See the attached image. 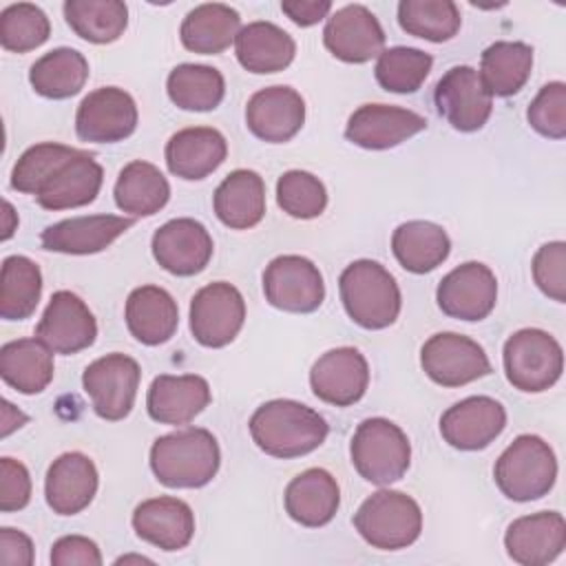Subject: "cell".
Wrapping results in <instances>:
<instances>
[{
	"label": "cell",
	"mask_w": 566,
	"mask_h": 566,
	"mask_svg": "<svg viewBox=\"0 0 566 566\" xmlns=\"http://www.w3.org/2000/svg\"><path fill=\"white\" fill-rule=\"evenodd\" d=\"M329 433L325 418L312 407L276 398L268 400L250 418L254 444L272 458H301L318 449Z\"/></svg>",
	"instance_id": "obj_1"
},
{
	"label": "cell",
	"mask_w": 566,
	"mask_h": 566,
	"mask_svg": "<svg viewBox=\"0 0 566 566\" xmlns=\"http://www.w3.org/2000/svg\"><path fill=\"white\" fill-rule=\"evenodd\" d=\"M427 128V119L409 108L389 104L358 106L345 126V137L367 150H387Z\"/></svg>",
	"instance_id": "obj_20"
},
{
	"label": "cell",
	"mask_w": 566,
	"mask_h": 566,
	"mask_svg": "<svg viewBox=\"0 0 566 566\" xmlns=\"http://www.w3.org/2000/svg\"><path fill=\"white\" fill-rule=\"evenodd\" d=\"M422 371L442 387H462L491 374V360L480 343L455 332H440L420 349Z\"/></svg>",
	"instance_id": "obj_11"
},
{
	"label": "cell",
	"mask_w": 566,
	"mask_h": 566,
	"mask_svg": "<svg viewBox=\"0 0 566 566\" xmlns=\"http://www.w3.org/2000/svg\"><path fill=\"white\" fill-rule=\"evenodd\" d=\"M130 522L139 539L161 551H181L195 535L192 509L184 500L170 495L144 500L135 506Z\"/></svg>",
	"instance_id": "obj_26"
},
{
	"label": "cell",
	"mask_w": 566,
	"mask_h": 566,
	"mask_svg": "<svg viewBox=\"0 0 566 566\" xmlns=\"http://www.w3.org/2000/svg\"><path fill=\"white\" fill-rule=\"evenodd\" d=\"M53 354L40 338H18L0 347V376L24 396L44 391L53 380Z\"/></svg>",
	"instance_id": "obj_34"
},
{
	"label": "cell",
	"mask_w": 566,
	"mask_h": 566,
	"mask_svg": "<svg viewBox=\"0 0 566 566\" xmlns=\"http://www.w3.org/2000/svg\"><path fill=\"white\" fill-rule=\"evenodd\" d=\"M533 279L537 287L553 301H566V243H544L533 256Z\"/></svg>",
	"instance_id": "obj_48"
},
{
	"label": "cell",
	"mask_w": 566,
	"mask_h": 566,
	"mask_svg": "<svg viewBox=\"0 0 566 566\" xmlns=\"http://www.w3.org/2000/svg\"><path fill=\"white\" fill-rule=\"evenodd\" d=\"M338 292L347 316L365 329H385L400 314V287L378 261L358 259L349 263L340 272Z\"/></svg>",
	"instance_id": "obj_3"
},
{
	"label": "cell",
	"mask_w": 566,
	"mask_h": 566,
	"mask_svg": "<svg viewBox=\"0 0 566 566\" xmlns=\"http://www.w3.org/2000/svg\"><path fill=\"white\" fill-rule=\"evenodd\" d=\"M210 385L197 374H161L153 378L146 394V409L155 422L188 424L210 405Z\"/></svg>",
	"instance_id": "obj_23"
},
{
	"label": "cell",
	"mask_w": 566,
	"mask_h": 566,
	"mask_svg": "<svg viewBox=\"0 0 566 566\" xmlns=\"http://www.w3.org/2000/svg\"><path fill=\"white\" fill-rule=\"evenodd\" d=\"M137 128V104L124 88L102 86L91 91L77 106L75 133L82 142L115 144Z\"/></svg>",
	"instance_id": "obj_12"
},
{
	"label": "cell",
	"mask_w": 566,
	"mask_h": 566,
	"mask_svg": "<svg viewBox=\"0 0 566 566\" xmlns=\"http://www.w3.org/2000/svg\"><path fill=\"white\" fill-rule=\"evenodd\" d=\"M354 528L378 551H400L420 537L422 511L411 495L380 489L358 506Z\"/></svg>",
	"instance_id": "obj_5"
},
{
	"label": "cell",
	"mask_w": 566,
	"mask_h": 566,
	"mask_svg": "<svg viewBox=\"0 0 566 566\" xmlns=\"http://www.w3.org/2000/svg\"><path fill=\"white\" fill-rule=\"evenodd\" d=\"M0 564L4 566H31L33 542L27 533L15 528H0Z\"/></svg>",
	"instance_id": "obj_51"
},
{
	"label": "cell",
	"mask_w": 566,
	"mask_h": 566,
	"mask_svg": "<svg viewBox=\"0 0 566 566\" xmlns=\"http://www.w3.org/2000/svg\"><path fill=\"white\" fill-rule=\"evenodd\" d=\"M369 385L367 358L356 347H336L325 352L310 369L314 396L334 407L358 402Z\"/></svg>",
	"instance_id": "obj_19"
},
{
	"label": "cell",
	"mask_w": 566,
	"mask_h": 566,
	"mask_svg": "<svg viewBox=\"0 0 566 566\" xmlns=\"http://www.w3.org/2000/svg\"><path fill=\"white\" fill-rule=\"evenodd\" d=\"M64 18L77 38L93 44H111L128 27V7L119 0H66Z\"/></svg>",
	"instance_id": "obj_40"
},
{
	"label": "cell",
	"mask_w": 566,
	"mask_h": 566,
	"mask_svg": "<svg viewBox=\"0 0 566 566\" xmlns=\"http://www.w3.org/2000/svg\"><path fill=\"white\" fill-rule=\"evenodd\" d=\"M80 148L55 142H42L27 148L11 170V188L24 195H35L46 179L66 164Z\"/></svg>",
	"instance_id": "obj_45"
},
{
	"label": "cell",
	"mask_w": 566,
	"mask_h": 566,
	"mask_svg": "<svg viewBox=\"0 0 566 566\" xmlns=\"http://www.w3.org/2000/svg\"><path fill=\"white\" fill-rule=\"evenodd\" d=\"M352 464L360 478L385 486L400 480L411 462V444L407 433L387 418L363 420L349 444Z\"/></svg>",
	"instance_id": "obj_6"
},
{
	"label": "cell",
	"mask_w": 566,
	"mask_h": 566,
	"mask_svg": "<svg viewBox=\"0 0 566 566\" xmlns=\"http://www.w3.org/2000/svg\"><path fill=\"white\" fill-rule=\"evenodd\" d=\"M241 31V15L223 2H206L186 13L179 38L181 44L199 55L223 53Z\"/></svg>",
	"instance_id": "obj_33"
},
{
	"label": "cell",
	"mask_w": 566,
	"mask_h": 566,
	"mask_svg": "<svg viewBox=\"0 0 566 566\" xmlns=\"http://www.w3.org/2000/svg\"><path fill=\"white\" fill-rule=\"evenodd\" d=\"M51 35V22L46 13L31 4H9L0 13V44L11 53H27L42 46Z\"/></svg>",
	"instance_id": "obj_44"
},
{
	"label": "cell",
	"mask_w": 566,
	"mask_h": 566,
	"mask_svg": "<svg viewBox=\"0 0 566 566\" xmlns=\"http://www.w3.org/2000/svg\"><path fill=\"white\" fill-rule=\"evenodd\" d=\"M42 296V272L35 261L11 254L2 261L0 274V316L4 321L29 318Z\"/></svg>",
	"instance_id": "obj_41"
},
{
	"label": "cell",
	"mask_w": 566,
	"mask_h": 566,
	"mask_svg": "<svg viewBox=\"0 0 566 566\" xmlns=\"http://www.w3.org/2000/svg\"><path fill=\"white\" fill-rule=\"evenodd\" d=\"M29 420L27 413L15 409L9 400H2V436L7 438L13 429H20Z\"/></svg>",
	"instance_id": "obj_53"
},
{
	"label": "cell",
	"mask_w": 566,
	"mask_h": 566,
	"mask_svg": "<svg viewBox=\"0 0 566 566\" xmlns=\"http://www.w3.org/2000/svg\"><path fill=\"white\" fill-rule=\"evenodd\" d=\"M526 119L535 133L548 139L566 137V84L548 82L539 88L526 111Z\"/></svg>",
	"instance_id": "obj_47"
},
{
	"label": "cell",
	"mask_w": 566,
	"mask_h": 566,
	"mask_svg": "<svg viewBox=\"0 0 566 566\" xmlns=\"http://www.w3.org/2000/svg\"><path fill=\"white\" fill-rule=\"evenodd\" d=\"M245 124L261 142H290L305 124V102L292 86H265L248 99Z\"/></svg>",
	"instance_id": "obj_21"
},
{
	"label": "cell",
	"mask_w": 566,
	"mask_h": 566,
	"mask_svg": "<svg viewBox=\"0 0 566 566\" xmlns=\"http://www.w3.org/2000/svg\"><path fill=\"white\" fill-rule=\"evenodd\" d=\"M276 203L294 219H316L327 208V190L307 170H287L276 181Z\"/></svg>",
	"instance_id": "obj_46"
},
{
	"label": "cell",
	"mask_w": 566,
	"mask_h": 566,
	"mask_svg": "<svg viewBox=\"0 0 566 566\" xmlns=\"http://www.w3.org/2000/svg\"><path fill=\"white\" fill-rule=\"evenodd\" d=\"M168 170L186 181L206 179L214 172L228 155L226 137L210 126H192L177 130L166 144Z\"/></svg>",
	"instance_id": "obj_28"
},
{
	"label": "cell",
	"mask_w": 566,
	"mask_h": 566,
	"mask_svg": "<svg viewBox=\"0 0 566 566\" xmlns=\"http://www.w3.org/2000/svg\"><path fill=\"white\" fill-rule=\"evenodd\" d=\"M245 321V301L241 292L214 281L203 285L190 301V334L203 347H226L241 332Z\"/></svg>",
	"instance_id": "obj_10"
},
{
	"label": "cell",
	"mask_w": 566,
	"mask_h": 566,
	"mask_svg": "<svg viewBox=\"0 0 566 566\" xmlns=\"http://www.w3.org/2000/svg\"><path fill=\"white\" fill-rule=\"evenodd\" d=\"M398 24L413 38L447 42L460 31L462 18L453 0H402L398 4Z\"/></svg>",
	"instance_id": "obj_42"
},
{
	"label": "cell",
	"mask_w": 566,
	"mask_h": 566,
	"mask_svg": "<svg viewBox=\"0 0 566 566\" xmlns=\"http://www.w3.org/2000/svg\"><path fill=\"white\" fill-rule=\"evenodd\" d=\"M124 318L135 340L155 347L175 336L179 325V307L164 287L142 285L128 294Z\"/></svg>",
	"instance_id": "obj_29"
},
{
	"label": "cell",
	"mask_w": 566,
	"mask_h": 566,
	"mask_svg": "<svg viewBox=\"0 0 566 566\" xmlns=\"http://www.w3.org/2000/svg\"><path fill=\"white\" fill-rule=\"evenodd\" d=\"M433 102L438 113L460 133L480 130L493 111V97L473 66H451L436 84Z\"/></svg>",
	"instance_id": "obj_13"
},
{
	"label": "cell",
	"mask_w": 566,
	"mask_h": 566,
	"mask_svg": "<svg viewBox=\"0 0 566 566\" xmlns=\"http://www.w3.org/2000/svg\"><path fill=\"white\" fill-rule=\"evenodd\" d=\"M18 228V214L9 201H2V241L11 239Z\"/></svg>",
	"instance_id": "obj_54"
},
{
	"label": "cell",
	"mask_w": 566,
	"mask_h": 566,
	"mask_svg": "<svg viewBox=\"0 0 566 566\" xmlns=\"http://www.w3.org/2000/svg\"><path fill=\"white\" fill-rule=\"evenodd\" d=\"M391 250L396 261L413 274H424L442 265L451 252L449 234L442 226L431 221L400 223L391 234Z\"/></svg>",
	"instance_id": "obj_36"
},
{
	"label": "cell",
	"mask_w": 566,
	"mask_h": 566,
	"mask_svg": "<svg viewBox=\"0 0 566 566\" xmlns=\"http://www.w3.org/2000/svg\"><path fill=\"white\" fill-rule=\"evenodd\" d=\"M104 181V170L86 150H77L62 164L33 195L44 210L82 208L95 201Z\"/></svg>",
	"instance_id": "obj_27"
},
{
	"label": "cell",
	"mask_w": 566,
	"mask_h": 566,
	"mask_svg": "<svg viewBox=\"0 0 566 566\" xmlns=\"http://www.w3.org/2000/svg\"><path fill=\"white\" fill-rule=\"evenodd\" d=\"M166 91L181 111H214L226 95V80L219 69L208 64H179L168 73Z\"/></svg>",
	"instance_id": "obj_39"
},
{
	"label": "cell",
	"mask_w": 566,
	"mask_h": 566,
	"mask_svg": "<svg viewBox=\"0 0 566 566\" xmlns=\"http://www.w3.org/2000/svg\"><path fill=\"white\" fill-rule=\"evenodd\" d=\"M506 427V409L491 396H469L440 416V433L460 451L489 447Z\"/></svg>",
	"instance_id": "obj_18"
},
{
	"label": "cell",
	"mask_w": 566,
	"mask_h": 566,
	"mask_svg": "<svg viewBox=\"0 0 566 566\" xmlns=\"http://www.w3.org/2000/svg\"><path fill=\"white\" fill-rule=\"evenodd\" d=\"M283 504L296 524L318 528L334 520L340 504V489L329 471L314 467L298 473L285 486Z\"/></svg>",
	"instance_id": "obj_30"
},
{
	"label": "cell",
	"mask_w": 566,
	"mask_h": 566,
	"mask_svg": "<svg viewBox=\"0 0 566 566\" xmlns=\"http://www.w3.org/2000/svg\"><path fill=\"white\" fill-rule=\"evenodd\" d=\"M493 478L502 495L513 502L539 500L557 480V458L546 440L522 433L495 460Z\"/></svg>",
	"instance_id": "obj_4"
},
{
	"label": "cell",
	"mask_w": 566,
	"mask_h": 566,
	"mask_svg": "<svg viewBox=\"0 0 566 566\" xmlns=\"http://www.w3.org/2000/svg\"><path fill=\"white\" fill-rule=\"evenodd\" d=\"M433 66V57L427 51L413 49V46H391L382 49V53L376 60V82L389 91V93H416L429 71Z\"/></svg>",
	"instance_id": "obj_43"
},
{
	"label": "cell",
	"mask_w": 566,
	"mask_h": 566,
	"mask_svg": "<svg viewBox=\"0 0 566 566\" xmlns=\"http://www.w3.org/2000/svg\"><path fill=\"white\" fill-rule=\"evenodd\" d=\"M113 195L122 212H128L130 217H150L168 203L170 184L155 164L135 159L119 170Z\"/></svg>",
	"instance_id": "obj_35"
},
{
	"label": "cell",
	"mask_w": 566,
	"mask_h": 566,
	"mask_svg": "<svg viewBox=\"0 0 566 566\" xmlns=\"http://www.w3.org/2000/svg\"><path fill=\"white\" fill-rule=\"evenodd\" d=\"M130 562H137V564H153V559L144 557V555H124V557H117L115 564H130Z\"/></svg>",
	"instance_id": "obj_55"
},
{
	"label": "cell",
	"mask_w": 566,
	"mask_h": 566,
	"mask_svg": "<svg viewBox=\"0 0 566 566\" xmlns=\"http://www.w3.org/2000/svg\"><path fill=\"white\" fill-rule=\"evenodd\" d=\"M323 44L340 62L365 64L382 53L385 31L365 4H345L327 18Z\"/></svg>",
	"instance_id": "obj_15"
},
{
	"label": "cell",
	"mask_w": 566,
	"mask_h": 566,
	"mask_svg": "<svg viewBox=\"0 0 566 566\" xmlns=\"http://www.w3.org/2000/svg\"><path fill=\"white\" fill-rule=\"evenodd\" d=\"M506 380L526 394L553 387L564 371L562 345L544 329L524 327L511 334L502 352Z\"/></svg>",
	"instance_id": "obj_7"
},
{
	"label": "cell",
	"mask_w": 566,
	"mask_h": 566,
	"mask_svg": "<svg viewBox=\"0 0 566 566\" xmlns=\"http://www.w3.org/2000/svg\"><path fill=\"white\" fill-rule=\"evenodd\" d=\"M31 500V475L27 467L13 458H0V511L13 513Z\"/></svg>",
	"instance_id": "obj_49"
},
{
	"label": "cell",
	"mask_w": 566,
	"mask_h": 566,
	"mask_svg": "<svg viewBox=\"0 0 566 566\" xmlns=\"http://www.w3.org/2000/svg\"><path fill=\"white\" fill-rule=\"evenodd\" d=\"M234 51L239 64L248 73L268 75L279 73L292 64L296 42L281 27L265 20H256L241 27V31L234 38Z\"/></svg>",
	"instance_id": "obj_31"
},
{
	"label": "cell",
	"mask_w": 566,
	"mask_h": 566,
	"mask_svg": "<svg viewBox=\"0 0 566 566\" xmlns=\"http://www.w3.org/2000/svg\"><path fill=\"white\" fill-rule=\"evenodd\" d=\"M504 548L515 564H551L566 548V522L562 513L539 511L513 520L504 533Z\"/></svg>",
	"instance_id": "obj_22"
},
{
	"label": "cell",
	"mask_w": 566,
	"mask_h": 566,
	"mask_svg": "<svg viewBox=\"0 0 566 566\" xmlns=\"http://www.w3.org/2000/svg\"><path fill=\"white\" fill-rule=\"evenodd\" d=\"M217 219L230 230H250L265 214V184L254 170H232L212 197Z\"/></svg>",
	"instance_id": "obj_32"
},
{
	"label": "cell",
	"mask_w": 566,
	"mask_h": 566,
	"mask_svg": "<svg viewBox=\"0 0 566 566\" xmlns=\"http://www.w3.org/2000/svg\"><path fill=\"white\" fill-rule=\"evenodd\" d=\"M97 323L88 305L69 290H57L38 327L35 338H40L53 354H77L95 343Z\"/></svg>",
	"instance_id": "obj_16"
},
{
	"label": "cell",
	"mask_w": 566,
	"mask_h": 566,
	"mask_svg": "<svg viewBox=\"0 0 566 566\" xmlns=\"http://www.w3.org/2000/svg\"><path fill=\"white\" fill-rule=\"evenodd\" d=\"M88 80L86 57L71 49L60 46L38 57L29 69L33 91L49 99H69L77 95Z\"/></svg>",
	"instance_id": "obj_38"
},
{
	"label": "cell",
	"mask_w": 566,
	"mask_h": 566,
	"mask_svg": "<svg viewBox=\"0 0 566 566\" xmlns=\"http://www.w3.org/2000/svg\"><path fill=\"white\" fill-rule=\"evenodd\" d=\"M99 475L88 455L80 451L62 453L51 462L46 471V504L57 515H77L93 502Z\"/></svg>",
	"instance_id": "obj_25"
},
{
	"label": "cell",
	"mask_w": 566,
	"mask_h": 566,
	"mask_svg": "<svg viewBox=\"0 0 566 566\" xmlns=\"http://www.w3.org/2000/svg\"><path fill=\"white\" fill-rule=\"evenodd\" d=\"M212 237L203 223L179 217L155 230L150 250L155 261L175 276H195L212 259Z\"/></svg>",
	"instance_id": "obj_17"
},
{
	"label": "cell",
	"mask_w": 566,
	"mask_h": 566,
	"mask_svg": "<svg viewBox=\"0 0 566 566\" xmlns=\"http://www.w3.org/2000/svg\"><path fill=\"white\" fill-rule=\"evenodd\" d=\"M221 464L217 438L201 427L159 436L150 447V469L168 489H199L212 482Z\"/></svg>",
	"instance_id": "obj_2"
},
{
	"label": "cell",
	"mask_w": 566,
	"mask_h": 566,
	"mask_svg": "<svg viewBox=\"0 0 566 566\" xmlns=\"http://www.w3.org/2000/svg\"><path fill=\"white\" fill-rule=\"evenodd\" d=\"M531 69L533 49L526 42L500 40L482 51L478 73L491 97H511L528 82Z\"/></svg>",
	"instance_id": "obj_37"
},
{
	"label": "cell",
	"mask_w": 566,
	"mask_h": 566,
	"mask_svg": "<svg viewBox=\"0 0 566 566\" xmlns=\"http://www.w3.org/2000/svg\"><path fill=\"white\" fill-rule=\"evenodd\" d=\"M265 301L283 312L310 314L325 298L321 270L301 254H281L263 272Z\"/></svg>",
	"instance_id": "obj_9"
},
{
	"label": "cell",
	"mask_w": 566,
	"mask_h": 566,
	"mask_svg": "<svg viewBox=\"0 0 566 566\" xmlns=\"http://www.w3.org/2000/svg\"><path fill=\"white\" fill-rule=\"evenodd\" d=\"M135 219L117 214H88L73 217L46 226L40 234V243L49 252L62 254H95L106 250L115 239H119Z\"/></svg>",
	"instance_id": "obj_24"
},
{
	"label": "cell",
	"mask_w": 566,
	"mask_h": 566,
	"mask_svg": "<svg viewBox=\"0 0 566 566\" xmlns=\"http://www.w3.org/2000/svg\"><path fill=\"white\" fill-rule=\"evenodd\" d=\"M438 307L458 321L486 318L497 301V279L493 270L480 261H467L453 268L436 290Z\"/></svg>",
	"instance_id": "obj_14"
},
{
	"label": "cell",
	"mask_w": 566,
	"mask_h": 566,
	"mask_svg": "<svg viewBox=\"0 0 566 566\" xmlns=\"http://www.w3.org/2000/svg\"><path fill=\"white\" fill-rule=\"evenodd\" d=\"M139 380V363L119 352L93 360L82 374V387L93 402V411L111 422L130 413Z\"/></svg>",
	"instance_id": "obj_8"
},
{
	"label": "cell",
	"mask_w": 566,
	"mask_h": 566,
	"mask_svg": "<svg viewBox=\"0 0 566 566\" xmlns=\"http://www.w3.org/2000/svg\"><path fill=\"white\" fill-rule=\"evenodd\" d=\"M281 11L298 27L318 24L332 11L329 0H285L281 2Z\"/></svg>",
	"instance_id": "obj_52"
},
{
	"label": "cell",
	"mask_w": 566,
	"mask_h": 566,
	"mask_svg": "<svg viewBox=\"0 0 566 566\" xmlns=\"http://www.w3.org/2000/svg\"><path fill=\"white\" fill-rule=\"evenodd\" d=\"M53 566H102L97 544L84 535H64L51 546Z\"/></svg>",
	"instance_id": "obj_50"
}]
</instances>
